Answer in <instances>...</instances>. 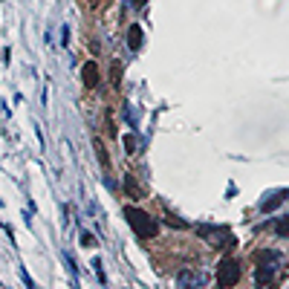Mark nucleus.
<instances>
[{
    "label": "nucleus",
    "instance_id": "nucleus-5",
    "mask_svg": "<svg viewBox=\"0 0 289 289\" xmlns=\"http://www.w3.org/2000/svg\"><path fill=\"white\" fill-rule=\"evenodd\" d=\"M127 46H130V49H142V26H139V23H133V26L127 29Z\"/></svg>",
    "mask_w": 289,
    "mask_h": 289
},
{
    "label": "nucleus",
    "instance_id": "nucleus-8",
    "mask_svg": "<svg viewBox=\"0 0 289 289\" xmlns=\"http://www.w3.org/2000/svg\"><path fill=\"white\" fill-rule=\"evenodd\" d=\"M272 278H275V269H272V266H257V275H254V283H257V286L272 283Z\"/></svg>",
    "mask_w": 289,
    "mask_h": 289
},
{
    "label": "nucleus",
    "instance_id": "nucleus-22",
    "mask_svg": "<svg viewBox=\"0 0 289 289\" xmlns=\"http://www.w3.org/2000/svg\"><path fill=\"white\" fill-rule=\"evenodd\" d=\"M0 206H3V199H0Z\"/></svg>",
    "mask_w": 289,
    "mask_h": 289
},
{
    "label": "nucleus",
    "instance_id": "nucleus-20",
    "mask_svg": "<svg viewBox=\"0 0 289 289\" xmlns=\"http://www.w3.org/2000/svg\"><path fill=\"white\" fill-rule=\"evenodd\" d=\"M130 3H133V6H139V9H142L144 3H148V0H130Z\"/></svg>",
    "mask_w": 289,
    "mask_h": 289
},
{
    "label": "nucleus",
    "instance_id": "nucleus-10",
    "mask_svg": "<svg viewBox=\"0 0 289 289\" xmlns=\"http://www.w3.org/2000/svg\"><path fill=\"white\" fill-rule=\"evenodd\" d=\"M125 191H127V194H130L133 199H142V197H144V194H142V188H139V182H136L133 177H130V174L125 177Z\"/></svg>",
    "mask_w": 289,
    "mask_h": 289
},
{
    "label": "nucleus",
    "instance_id": "nucleus-7",
    "mask_svg": "<svg viewBox=\"0 0 289 289\" xmlns=\"http://www.w3.org/2000/svg\"><path fill=\"white\" fill-rule=\"evenodd\" d=\"M286 197H289V191H278V194H272L269 199H263V203H261V211H272V208L280 206Z\"/></svg>",
    "mask_w": 289,
    "mask_h": 289
},
{
    "label": "nucleus",
    "instance_id": "nucleus-9",
    "mask_svg": "<svg viewBox=\"0 0 289 289\" xmlns=\"http://www.w3.org/2000/svg\"><path fill=\"white\" fill-rule=\"evenodd\" d=\"M93 148H96V156H99V165L107 171L110 168V156H107V151H104V144H101V139H93Z\"/></svg>",
    "mask_w": 289,
    "mask_h": 289
},
{
    "label": "nucleus",
    "instance_id": "nucleus-4",
    "mask_svg": "<svg viewBox=\"0 0 289 289\" xmlns=\"http://www.w3.org/2000/svg\"><path fill=\"white\" fill-rule=\"evenodd\" d=\"M81 78H84V87H87V90H93V87L101 81L99 64H96V61H87V64H84V67H81Z\"/></svg>",
    "mask_w": 289,
    "mask_h": 289
},
{
    "label": "nucleus",
    "instance_id": "nucleus-11",
    "mask_svg": "<svg viewBox=\"0 0 289 289\" xmlns=\"http://www.w3.org/2000/svg\"><path fill=\"white\" fill-rule=\"evenodd\" d=\"M275 235H278V237H289V214L278 217V223H275Z\"/></svg>",
    "mask_w": 289,
    "mask_h": 289
},
{
    "label": "nucleus",
    "instance_id": "nucleus-13",
    "mask_svg": "<svg viewBox=\"0 0 289 289\" xmlns=\"http://www.w3.org/2000/svg\"><path fill=\"white\" fill-rule=\"evenodd\" d=\"M61 257H64V263H67V269H70V275L75 278V275H78V266H75V261H72V254H70V252H61Z\"/></svg>",
    "mask_w": 289,
    "mask_h": 289
},
{
    "label": "nucleus",
    "instance_id": "nucleus-3",
    "mask_svg": "<svg viewBox=\"0 0 289 289\" xmlns=\"http://www.w3.org/2000/svg\"><path fill=\"white\" fill-rule=\"evenodd\" d=\"M174 280H177V286H206L208 275L203 269H191V266H188V269L177 272V278H174Z\"/></svg>",
    "mask_w": 289,
    "mask_h": 289
},
{
    "label": "nucleus",
    "instance_id": "nucleus-16",
    "mask_svg": "<svg viewBox=\"0 0 289 289\" xmlns=\"http://www.w3.org/2000/svg\"><path fill=\"white\" fill-rule=\"evenodd\" d=\"M136 148H139V144H136V136L133 133L125 136V154H136Z\"/></svg>",
    "mask_w": 289,
    "mask_h": 289
},
{
    "label": "nucleus",
    "instance_id": "nucleus-12",
    "mask_svg": "<svg viewBox=\"0 0 289 289\" xmlns=\"http://www.w3.org/2000/svg\"><path fill=\"white\" fill-rule=\"evenodd\" d=\"M110 84H113V87H122V64L119 61H113V67H110Z\"/></svg>",
    "mask_w": 289,
    "mask_h": 289
},
{
    "label": "nucleus",
    "instance_id": "nucleus-14",
    "mask_svg": "<svg viewBox=\"0 0 289 289\" xmlns=\"http://www.w3.org/2000/svg\"><path fill=\"white\" fill-rule=\"evenodd\" d=\"M165 223H168V226H174V228H188V223H185V220H180V217H174V214H165Z\"/></svg>",
    "mask_w": 289,
    "mask_h": 289
},
{
    "label": "nucleus",
    "instance_id": "nucleus-15",
    "mask_svg": "<svg viewBox=\"0 0 289 289\" xmlns=\"http://www.w3.org/2000/svg\"><path fill=\"white\" fill-rule=\"evenodd\" d=\"M93 269H96V278H99L101 283H107V275H104V269H101V257H93Z\"/></svg>",
    "mask_w": 289,
    "mask_h": 289
},
{
    "label": "nucleus",
    "instance_id": "nucleus-19",
    "mask_svg": "<svg viewBox=\"0 0 289 289\" xmlns=\"http://www.w3.org/2000/svg\"><path fill=\"white\" fill-rule=\"evenodd\" d=\"M61 44H70V26L61 29Z\"/></svg>",
    "mask_w": 289,
    "mask_h": 289
},
{
    "label": "nucleus",
    "instance_id": "nucleus-17",
    "mask_svg": "<svg viewBox=\"0 0 289 289\" xmlns=\"http://www.w3.org/2000/svg\"><path fill=\"white\" fill-rule=\"evenodd\" d=\"M81 246H84V249H93V246H96V235H90V232H81Z\"/></svg>",
    "mask_w": 289,
    "mask_h": 289
},
{
    "label": "nucleus",
    "instance_id": "nucleus-18",
    "mask_svg": "<svg viewBox=\"0 0 289 289\" xmlns=\"http://www.w3.org/2000/svg\"><path fill=\"white\" fill-rule=\"evenodd\" d=\"M20 278H23V283H26V286H35V280L26 275V269H23V266H20Z\"/></svg>",
    "mask_w": 289,
    "mask_h": 289
},
{
    "label": "nucleus",
    "instance_id": "nucleus-1",
    "mask_svg": "<svg viewBox=\"0 0 289 289\" xmlns=\"http://www.w3.org/2000/svg\"><path fill=\"white\" fill-rule=\"evenodd\" d=\"M125 220H127V226L133 228V235L139 237V240H151V237L159 235V223H156L148 211H142V208L127 206L125 208Z\"/></svg>",
    "mask_w": 289,
    "mask_h": 289
},
{
    "label": "nucleus",
    "instance_id": "nucleus-6",
    "mask_svg": "<svg viewBox=\"0 0 289 289\" xmlns=\"http://www.w3.org/2000/svg\"><path fill=\"white\" fill-rule=\"evenodd\" d=\"M283 261V254L278 252H257V266H272L275 269V263Z\"/></svg>",
    "mask_w": 289,
    "mask_h": 289
},
{
    "label": "nucleus",
    "instance_id": "nucleus-2",
    "mask_svg": "<svg viewBox=\"0 0 289 289\" xmlns=\"http://www.w3.org/2000/svg\"><path fill=\"white\" fill-rule=\"evenodd\" d=\"M217 283L220 286H237L240 283V263L232 261V257H226V261H220V266H217Z\"/></svg>",
    "mask_w": 289,
    "mask_h": 289
},
{
    "label": "nucleus",
    "instance_id": "nucleus-21",
    "mask_svg": "<svg viewBox=\"0 0 289 289\" xmlns=\"http://www.w3.org/2000/svg\"><path fill=\"white\" fill-rule=\"evenodd\" d=\"M93 6H99V0H93Z\"/></svg>",
    "mask_w": 289,
    "mask_h": 289
}]
</instances>
